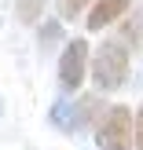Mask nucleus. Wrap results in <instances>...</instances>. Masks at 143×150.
<instances>
[{"label": "nucleus", "instance_id": "20e7f679", "mask_svg": "<svg viewBox=\"0 0 143 150\" xmlns=\"http://www.w3.org/2000/svg\"><path fill=\"white\" fill-rule=\"evenodd\" d=\"M132 4L136 0H92V11H88V29H107L110 22L125 18V15L132 11Z\"/></svg>", "mask_w": 143, "mask_h": 150}, {"label": "nucleus", "instance_id": "1a4fd4ad", "mask_svg": "<svg viewBox=\"0 0 143 150\" xmlns=\"http://www.w3.org/2000/svg\"><path fill=\"white\" fill-rule=\"evenodd\" d=\"M48 117H51V125H59L63 132H70V103H66V99H59Z\"/></svg>", "mask_w": 143, "mask_h": 150}, {"label": "nucleus", "instance_id": "39448f33", "mask_svg": "<svg viewBox=\"0 0 143 150\" xmlns=\"http://www.w3.org/2000/svg\"><path fill=\"white\" fill-rule=\"evenodd\" d=\"M103 99L99 95H81L77 103H70V132L73 128H92L95 121H99V114H103Z\"/></svg>", "mask_w": 143, "mask_h": 150}, {"label": "nucleus", "instance_id": "6e6552de", "mask_svg": "<svg viewBox=\"0 0 143 150\" xmlns=\"http://www.w3.org/2000/svg\"><path fill=\"white\" fill-rule=\"evenodd\" d=\"M41 48H51V44H59V37H63V22H41Z\"/></svg>", "mask_w": 143, "mask_h": 150}, {"label": "nucleus", "instance_id": "0eeeda50", "mask_svg": "<svg viewBox=\"0 0 143 150\" xmlns=\"http://www.w3.org/2000/svg\"><path fill=\"white\" fill-rule=\"evenodd\" d=\"M88 7H92V0H59V18L73 22V18H81V11H88Z\"/></svg>", "mask_w": 143, "mask_h": 150}, {"label": "nucleus", "instance_id": "9d476101", "mask_svg": "<svg viewBox=\"0 0 143 150\" xmlns=\"http://www.w3.org/2000/svg\"><path fill=\"white\" fill-rule=\"evenodd\" d=\"M132 150H143V106L139 114H132Z\"/></svg>", "mask_w": 143, "mask_h": 150}, {"label": "nucleus", "instance_id": "f03ea898", "mask_svg": "<svg viewBox=\"0 0 143 150\" xmlns=\"http://www.w3.org/2000/svg\"><path fill=\"white\" fill-rule=\"evenodd\" d=\"M92 128H95L99 150H132V110L129 106H107Z\"/></svg>", "mask_w": 143, "mask_h": 150}, {"label": "nucleus", "instance_id": "7ed1b4c3", "mask_svg": "<svg viewBox=\"0 0 143 150\" xmlns=\"http://www.w3.org/2000/svg\"><path fill=\"white\" fill-rule=\"evenodd\" d=\"M85 77H88V40L73 37L59 55V84L63 92H81Z\"/></svg>", "mask_w": 143, "mask_h": 150}, {"label": "nucleus", "instance_id": "423d86ee", "mask_svg": "<svg viewBox=\"0 0 143 150\" xmlns=\"http://www.w3.org/2000/svg\"><path fill=\"white\" fill-rule=\"evenodd\" d=\"M41 11H44V0H18L15 4V15H18V22H37L41 18Z\"/></svg>", "mask_w": 143, "mask_h": 150}, {"label": "nucleus", "instance_id": "f257e3e1", "mask_svg": "<svg viewBox=\"0 0 143 150\" xmlns=\"http://www.w3.org/2000/svg\"><path fill=\"white\" fill-rule=\"evenodd\" d=\"M129 48H125L121 40H103L99 48H95L92 62H88V77H92V84L99 88V92H117V88L129 81Z\"/></svg>", "mask_w": 143, "mask_h": 150}]
</instances>
